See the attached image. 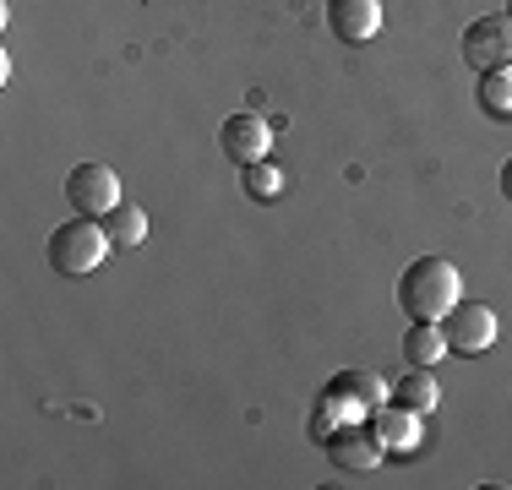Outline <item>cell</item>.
Wrapping results in <instances>:
<instances>
[{"mask_svg":"<svg viewBox=\"0 0 512 490\" xmlns=\"http://www.w3.org/2000/svg\"><path fill=\"white\" fill-rule=\"evenodd\" d=\"M463 60L474 71H512V17L491 11V17H474L463 28Z\"/></svg>","mask_w":512,"mask_h":490,"instance_id":"3957f363","label":"cell"},{"mask_svg":"<svg viewBox=\"0 0 512 490\" xmlns=\"http://www.w3.org/2000/svg\"><path fill=\"white\" fill-rule=\"evenodd\" d=\"M507 17H512V0H507Z\"/></svg>","mask_w":512,"mask_h":490,"instance_id":"e0dca14e","label":"cell"},{"mask_svg":"<svg viewBox=\"0 0 512 490\" xmlns=\"http://www.w3.org/2000/svg\"><path fill=\"white\" fill-rule=\"evenodd\" d=\"M474 98H480V109L491 120H512V71H480Z\"/></svg>","mask_w":512,"mask_h":490,"instance_id":"5bb4252c","label":"cell"},{"mask_svg":"<svg viewBox=\"0 0 512 490\" xmlns=\"http://www.w3.org/2000/svg\"><path fill=\"white\" fill-rule=\"evenodd\" d=\"M115 251L104 235V224L99 218H66V224L50 235V267L60 278H88V273H99L104 267V256Z\"/></svg>","mask_w":512,"mask_h":490,"instance_id":"7a4b0ae2","label":"cell"},{"mask_svg":"<svg viewBox=\"0 0 512 490\" xmlns=\"http://www.w3.org/2000/svg\"><path fill=\"white\" fill-rule=\"evenodd\" d=\"M393 403H404V409H414V414H431L436 403H442V387H436L431 371H409L404 382L393 387Z\"/></svg>","mask_w":512,"mask_h":490,"instance_id":"4fadbf2b","label":"cell"},{"mask_svg":"<svg viewBox=\"0 0 512 490\" xmlns=\"http://www.w3.org/2000/svg\"><path fill=\"white\" fill-rule=\"evenodd\" d=\"M458 300H463V278L442 256H414L398 278V305H404L409 322H442Z\"/></svg>","mask_w":512,"mask_h":490,"instance_id":"6da1fadb","label":"cell"},{"mask_svg":"<svg viewBox=\"0 0 512 490\" xmlns=\"http://www.w3.org/2000/svg\"><path fill=\"white\" fill-rule=\"evenodd\" d=\"M327 28L338 44H371L382 33V6L376 0H327Z\"/></svg>","mask_w":512,"mask_h":490,"instance_id":"9c48e42d","label":"cell"},{"mask_svg":"<svg viewBox=\"0 0 512 490\" xmlns=\"http://www.w3.org/2000/svg\"><path fill=\"white\" fill-rule=\"evenodd\" d=\"M393 398V387L382 382V376H371V371H344V376H333L322 392V403L327 409H338L344 420H360L365 409H376V403H387Z\"/></svg>","mask_w":512,"mask_h":490,"instance_id":"8992f818","label":"cell"},{"mask_svg":"<svg viewBox=\"0 0 512 490\" xmlns=\"http://www.w3.org/2000/svg\"><path fill=\"white\" fill-rule=\"evenodd\" d=\"M99 224H104V235H109V245H115V251H131V245L148 240V213H142L137 202H120L115 213L99 218Z\"/></svg>","mask_w":512,"mask_h":490,"instance_id":"7c38bea8","label":"cell"},{"mask_svg":"<svg viewBox=\"0 0 512 490\" xmlns=\"http://www.w3.org/2000/svg\"><path fill=\"white\" fill-rule=\"evenodd\" d=\"M66 202L77 207L82 218H104V213H115L126 196H120L115 169H104V164H77V169L66 175Z\"/></svg>","mask_w":512,"mask_h":490,"instance_id":"5b68a950","label":"cell"},{"mask_svg":"<svg viewBox=\"0 0 512 490\" xmlns=\"http://www.w3.org/2000/svg\"><path fill=\"white\" fill-rule=\"evenodd\" d=\"M322 447L333 452V463H338V469H376V463L387 458V441L376 436V425L365 431V425H355V420H349V425H338V431L327 436Z\"/></svg>","mask_w":512,"mask_h":490,"instance_id":"ba28073f","label":"cell"},{"mask_svg":"<svg viewBox=\"0 0 512 490\" xmlns=\"http://www.w3.org/2000/svg\"><path fill=\"white\" fill-rule=\"evenodd\" d=\"M376 436L387 441V452H414L420 447V414L404 409V403H376Z\"/></svg>","mask_w":512,"mask_h":490,"instance_id":"30bf717a","label":"cell"},{"mask_svg":"<svg viewBox=\"0 0 512 490\" xmlns=\"http://www.w3.org/2000/svg\"><path fill=\"white\" fill-rule=\"evenodd\" d=\"M502 196H507V202H512V158H507V164H502Z\"/></svg>","mask_w":512,"mask_h":490,"instance_id":"2e32d148","label":"cell"},{"mask_svg":"<svg viewBox=\"0 0 512 490\" xmlns=\"http://www.w3.org/2000/svg\"><path fill=\"white\" fill-rule=\"evenodd\" d=\"M442 354H447L442 322H409V333H404V360H409V371H431Z\"/></svg>","mask_w":512,"mask_h":490,"instance_id":"8fae6325","label":"cell"},{"mask_svg":"<svg viewBox=\"0 0 512 490\" xmlns=\"http://www.w3.org/2000/svg\"><path fill=\"white\" fill-rule=\"evenodd\" d=\"M218 147L246 169V164H256V158H267V147H273V126H267L262 115H251V109H240V115H229L224 126H218Z\"/></svg>","mask_w":512,"mask_h":490,"instance_id":"52a82bcc","label":"cell"},{"mask_svg":"<svg viewBox=\"0 0 512 490\" xmlns=\"http://www.w3.org/2000/svg\"><path fill=\"white\" fill-rule=\"evenodd\" d=\"M246 191L262 196V202H273V196L284 191V169H273L267 158H256V164H246Z\"/></svg>","mask_w":512,"mask_h":490,"instance_id":"9a60e30c","label":"cell"},{"mask_svg":"<svg viewBox=\"0 0 512 490\" xmlns=\"http://www.w3.org/2000/svg\"><path fill=\"white\" fill-rule=\"evenodd\" d=\"M442 333H447V354H485L496 343V311L485 300H458L442 316Z\"/></svg>","mask_w":512,"mask_h":490,"instance_id":"277c9868","label":"cell"}]
</instances>
